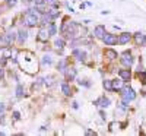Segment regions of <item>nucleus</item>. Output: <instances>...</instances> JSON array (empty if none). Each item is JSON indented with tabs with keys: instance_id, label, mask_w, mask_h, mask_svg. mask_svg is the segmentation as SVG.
<instances>
[{
	"instance_id": "f257e3e1",
	"label": "nucleus",
	"mask_w": 146,
	"mask_h": 136,
	"mask_svg": "<svg viewBox=\"0 0 146 136\" xmlns=\"http://www.w3.org/2000/svg\"><path fill=\"white\" fill-rule=\"evenodd\" d=\"M18 63L22 67V70L29 73V75H34L38 72V63H36V59L31 51H21L18 54Z\"/></svg>"
},
{
	"instance_id": "f03ea898",
	"label": "nucleus",
	"mask_w": 146,
	"mask_h": 136,
	"mask_svg": "<svg viewBox=\"0 0 146 136\" xmlns=\"http://www.w3.org/2000/svg\"><path fill=\"white\" fill-rule=\"evenodd\" d=\"M36 10H38V7H32L29 9L27 13H25V18H23V23H25L27 27H35L36 23H40V18L38 15H36Z\"/></svg>"
},
{
	"instance_id": "7ed1b4c3",
	"label": "nucleus",
	"mask_w": 146,
	"mask_h": 136,
	"mask_svg": "<svg viewBox=\"0 0 146 136\" xmlns=\"http://www.w3.org/2000/svg\"><path fill=\"white\" fill-rule=\"evenodd\" d=\"M62 32L67 37V38H75L76 34H78V23L73 22V21H66L63 25H62Z\"/></svg>"
},
{
	"instance_id": "20e7f679",
	"label": "nucleus",
	"mask_w": 146,
	"mask_h": 136,
	"mask_svg": "<svg viewBox=\"0 0 146 136\" xmlns=\"http://www.w3.org/2000/svg\"><path fill=\"white\" fill-rule=\"evenodd\" d=\"M121 91H123L121 92V100H126V101L130 103V101H133L136 98V92L133 91V88H130V86L129 88H123Z\"/></svg>"
},
{
	"instance_id": "39448f33",
	"label": "nucleus",
	"mask_w": 146,
	"mask_h": 136,
	"mask_svg": "<svg viewBox=\"0 0 146 136\" xmlns=\"http://www.w3.org/2000/svg\"><path fill=\"white\" fill-rule=\"evenodd\" d=\"M120 60H121V63H123V66H126V67H130L133 65V56H131L130 51H124L121 54Z\"/></svg>"
},
{
	"instance_id": "423d86ee",
	"label": "nucleus",
	"mask_w": 146,
	"mask_h": 136,
	"mask_svg": "<svg viewBox=\"0 0 146 136\" xmlns=\"http://www.w3.org/2000/svg\"><path fill=\"white\" fill-rule=\"evenodd\" d=\"M102 41H104L105 45H115L118 43V38H117V35H114V34H105L102 37Z\"/></svg>"
},
{
	"instance_id": "0eeeda50",
	"label": "nucleus",
	"mask_w": 146,
	"mask_h": 136,
	"mask_svg": "<svg viewBox=\"0 0 146 136\" xmlns=\"http://www.w3.org/2000/svg\"><path fill=\"white\" fill-rule=\"evenodd\" d=\"M110 98H107V97H101V98H98L94 104L96 105V107H100V108H107L108 105H110Z\"/></svg>"
},
{
	"instance_id": "6e6552de",
	"label": "nucleus",
	"mask_w": 146,
	"mask_h": 136,
	"mask_svg": "<svg viewBox=\"0 0 146 136\" xmlns=\"http://www.w3.org/2000/svg\"><path fill=\"white\" fill-rule=\"evenodd\" d=\"M48 37H50V32H48V28H41L40 29V34H38V41H42V43H47Z\"/></svg>"
},
{
	"instance_id": "1a4fd4ad",
	"label": "nucleus",
	"mask_w": 146,
	"mask_h": 136,
	"mask_svg": "<svg viewBox=\"0 0 146 136\" xmlns=\"http://www.w3.org/2000/svg\"><path fill=\"white\" fill-rule=\"evenodd\" d=\"M118 76L123 79L124 82H127V81H130V78H131V73H130V69L127 67V69H120L118 70Z\"/></svg>"
},
{
	"instance_id": "9d476101",
	"label": "nucleus",
	"mask_w": 146,
	"mask_h": 136,
	"mask_svg": "<svg viewBox=\"0 0 146 136\" xmlns=\"http://www.w3.org/2000/svg\"><path fill=\"white\" fill-rule=\"evenodd\" d=\"M64 75H66V79H67V81H73V79L76 78V69L73 67V66L67 67V69L64 70Z\"/></svg>"
},
{
	"instance_id": "9b49d317",
	"label": "nucleus",
	"mask_w": 146,
	"mask_h": 136,
	"mask_svg": "<svg viewBox=\"0 0 146 136\" xmlns=\"http://www.w3.org/2000/svg\"><path fill=\"white\" fill-rule=\"evenodd\" d=\"M73 57H76L79 61H85V59H86V53H85L83 50H80V48H75V50H73Z\"/></svg>"
},
{
	"instance_id": "f8f14e48",
	"label": "nucleus",
	"mask_w": 146,
	"mask_h": 136,
	"mask_svg": "<svg viewBox=\"0 0 146 136\" xmlns=\"http://www.w3.org/2000/svg\"><path fill=\"white\" fill-rule=\"evenodd\" d=\"M135 41H136L137 45L146 47V37H145L142 32H136V34H135Z\"/></svg>"
},
{
	"instance_id": "ddd939ff",
	"label": "nucleus",
	"mask_w": 146,
	"mask_h": 136,
	"mask_svg": "<svg viewBox=\"0 0 146 136\" xmlns=\"http://www.w3.org/2000/svg\"><path fill=\"white\" fill-rule=\"evenodd\" d=\"M105 34H107V32H105V27H104V25L95 27V29H94V35L96 37V38H101V40H102V37H104Z\"/></svg>"
},
{
	"instance_id": "4468645a",
	"label": "nucleus",
	"mask_w": 146,
	"mask_h": 136,
	"mask_svg": "<svg viewBox=\"0 0 146 136\" xmlns=\"http://www.w3.org/2000/svg\"><path fill=\"white\" fill-rule=\"evenodd\" d=\"M130 38H131V35H130L129 32H121L120 37H118V44L124 45V44H127V43L130 41Z\"/></svg>"
},
{
	"instance_id": "2eb2a0df",
	"label": "nucleus",
	"mask_w": 146,
	"mask_h": 136,
	"mask_svg": "<svg viewBox=\"0 0 146 136\" xmlns=\"http://www.w3.org/2000/svg\"><path fill=\"white\" fill-rule=\"evenodd\" d=\"M16 35H18V43L19 44H23V43L27 41V38H28V31L27 29H21Z\"/></svg>"
},
{
	"instance_id": "dca6fc26",
	"label": "nucleus",
	"mask_w": 146,
	"mask_h": 136,
	"mask_svg": "<svg viewBox=\"0 0 146 136\" xmlns=\"http://www.w3.org/2000/svg\"><path fill=\"white\" fill-rule=\"evenodd\" d=\"M123 88H124V81L121 78L113 81V91H118V89H123Z\"/></svg>"
},
{
	"instance_id": "f3484780",
	"label": "nucleus",
	"mask_w": 146,
	"mask_h": 136,
	"mask_svg": "<svg viewBox=\"0 0 146 136\" xmlns=\"http://www.w3.org/2000/svg\"><path fill=\"white\" fill-rule=\"evenodd\" d=\"M51 21H53V18L48 13H45V12L42 13V16L40 18V23H41V25H48V23H51Z\"/></svg>"
},
{
	"instance_id": "a211bd4d",
	"label": "nucleus",
	"mask_w": 146,
	"mask_h": 136,
	"mask_svg": "<svg viewBox=\"0 0 146 136\" xmlns=\"http://www.w3.org/2000/svg\"><path fill=\"white\" fill-rule=\"evenodd\" d=\"M16 37H18V35H16V34H15L13 31H9L7 34H5V40H6V43H7V44L10 45L12 43H13V40L16 38Z\"/></svg>"
},
{
	"instance_id": "6ab92c4d",
	"label": "nucleus",
	"mask_w": 146,
	"mask_h": 136,
	"mask_svg": "<svg viewBox=\"0 0 146 136\" xmlns=\"http://www.w3.org/2000/svg\"><path fill=\"white\" fill-rule=\"evenodd\" d=\"M67 67H69V66H67V60H66V59L60 60L58 63H57V69H58L60 72H64V70H66Z\"/></svg>"
},
{
	"instance_id": "aec40b11",
	"label": "nucleus",
	"mask_w": 146,
	"mask_h": 136,
	"mask_svg": "<svg viewBox=\"0 0 146 136\" xmlns=\"http://www.w3.org/2000/svg\"><path fill=\"white\" fill-rule=\"evenodd\" d=\"M41 63H42L44 66H50V65L53 63V57H51V54H47V56H44V57L41 59Z\"/></svg>"
},
{
	"instance_id": "412c9836",
	"label": "nucleus",
	"mask_w": 146,
	"mask_h": 136,
	"mask_svg": "<svg viewBox=\"0 0 146 136\" xmlns=\"http://www.w3.org/2000/svg\"><path fill=\"white\" fill-rule=\"evenodd\" d=\"M64 44H66V41L63 38H56L54 40V47L57 48V50H62V48L64 47Z\"/></svg>"
},
{
	"instance_id": "4be33fe9",
	"label": "nucleus",
	"mask_w": 146,
	"mask_h": 136,
	"mask_svg": "<svg viewBox=\"0 0 146 136\" xmlns=\"http://www.w3.org/2000/svg\"><path fill=\"white\" fill-rule=\"evenodd\" d=\"M105 56H107L108 59H111V60H113V59H115L118 54H117L115 50H111V48H108V50H105Z\"/></svg>"
},
{
	"instance_id": "5701e85b",
	"label": "nucleus",
	"mask_w": 146,
	"mask_h": 136,
	"mask_svg": "<svg viewBox=\"0 0 146 136\" xmlns=\"http://www.w3.org/2000/svg\"><path fill=\"white\" fill-rule=\"evenodd\" d=\"M47 13L50 15L53 19H56V18H58V15H60V10H57V9H50V10H47Z\"/></svg>"
},
{
	"instance_id": "b1692460",
	"label": "nucleus",
	"mask_w": 146,
	"mask_h": 136,
	"mask_svg": "<svg viewBox=\"0 0 146 136\" xmlns=\"http://www.w3.org/2000/svg\"><path fill=\"white\" fill-rule=\"evenodd\" d=\"M62 91H63L64 95H70V94H72V92H70V86H69V83H66V82L62 83Z\"/></svg>"
},
{
	"instance_id": "393cba45",
	"label": "nucleus",
	"mask_w": 146,
	"mask_h": 136,
	"mask_svg": "<svg viewBox=\"0 0 146 136\" xmlns=\"http://www.w3.org/2000/svg\"><path fill=\"white\" fill-rule=\"evenodd\" d=\"M48 32H50V35H56V32H57V28L53 22L48 23Z\"/></svg>"
},
{
	"instance_id": "a878e982",
	"label": "nucleus",
	"mask_w": 146,
	"mask_h": 136,
	"mask_svg": "<svg viewBox=\"0 0 146 136\" xmlns=\"http://www.w3.org/2000/svg\"><path fill=\"white\" fill-rule=\"evenodd\" d=\"M104 88L107 89V91H113V81H104Z\"/></svg>"
},
{
	"instance_id": "bb28decb",
	"label": "nucleus",
	"mask_w": 146,
	"mask_h": 136,
	"mask_svg": "<svg viewBox=\"0 0 146 136\" xmlns=\"http://www.w3.org/2000/svg\"><path fill=\"white\" fill-rule=\"evenodd\" d=\"M22 95H23V86L19 83V85L16 86V97H19V98H21Z\"/></svg>"
},
{
	"instance_id": "cd10ccee",
	"label": "nucleus",
	"mask_w": 146,
	"mask_h": 136,
	"mask_svg": "<svg viewBox=\"0 0 146 136\" xmlns=\"http://www.w3.org/2000/svg\"><path fill=\"white\" fill-rule=\"evenodd\" d=\"M9 44L6 43V40H5V35L3 37H0V47H7Z\"/></svg>"
},
{
	"instance_id": "c85d7f7f",
	"label": "nucleus",
	"mask_w": 146,
	"mask_h": 136,
	"mask_svg": "<svg viewBox=\"0 0 146 136\" xmlns=\"http://www.w3.org/2000/svg\"><path fill=\"white\" fill-rule=\"evenodd\" d=\"M5 110H6V107H5V104H2L0 103V117L3 116V113H5Z\"/></svg>"
},
{
	"instance_id": "c756f323",
	"label": "nucleus",
	"mask_w": 146,
	"mask_h": 136,
	"mask_svg": "<svg viewBox=\"0 0 146 136\" xmlns=\"http://www.w3.org/2000/svg\"><path fill=\"white\" fill-rule=\"evenodd\" d=\"M13 119H15V120H19V119H21V114L18 113V111H15V113H13Z\"/></svg>"
},
{
	"instance_id": "7c9ffc66",
	"label": "nucleus",
	"mask_w": 146,
	"mask_h": 136,
	"mask_svg": "<svg viewBox=\"0 0 146 136\" xmlns=\"http://www.w3.org/2000/svg\"><path fill=\"white\" fill-rule=\"evenodd\" d=\"M7 5L9 6H15L16 5V0H7Z\"/></svg>"
},
{
	"instance_id": "2f4dec72",
	"label": "nucleus",
	"mask_w": 146,
	"mask_h": 136,
	"mask_svg": "<svg viewBox=\"0 0 146 136\" xmlns=\"http://www.w3.org/2000/svg\"><path fill=\"white\" fill-rule=\"evenodd\" d=\"M0 78H3V69L0 67Z\"/></svg>"
}]
</instances>
